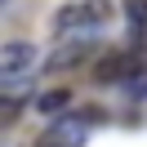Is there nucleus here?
<instances>
[{"mask_svg": "<svg viewBox=\"0 0 147 147\" xmlns=\"http://www.w3.org/2000/svg\"><path fill=\"white\" fill-rule=\"evenodd\" d=\"M89 125H94V116H67V120H58L40 143L45 147H80L85 134H89Z\"/></svg>", "mask_w": 147, "mask_h": 147, "instance_id": "f257e3e1", "label": "nucleus"}, {"mask_svg": "<svg viewBox=\"0 0 147 147\" xmlns=\"http://www.w3.org/2000/svg\"><path fill=\"white\" fill-rule=\"evenodd\" d=\"M31 63H36V49L27 40H13V45L0 49V76H22Z\"/></svg>", "mask_w": 147, "mask_h": 147, "instance_id": "f03ea898", "label": "nucleus"}, {"mask_svg": "<svg viewBox=\"0 0 147 147\" xmlns=\"http://www.w3.org/2000/svg\"><path fill=\"white\" fill-rule=\"evenodd\" d=\"M102 18H107V5H102V0H85L76 9L58 13V27H85V22H102Z\"/></svg>", "mask_w": 147, "mask_h": 147, "instance_id": "7ed1b4c3", "label": "nucleus"}, {"mask_svg": "<svg viewBox=\"0 0 147 147\" xmlns=\"http://www.w3.org/2000/svg\"><path fill=\"white\" fill-rule=\"evenodd\" d=\"M36 107H40V111H58V107H67V89H49V94H40Z\"/></svg>", "mask_w": 147, "mask_h": 147, "instance_id": "20e7f679", "label": "nucleus"}, {"mask_svg": "<svg viewBox=\"0 0 147 147\" xmlns=\"http://www.w3.org/2000/svg\"><path fill=\"white\" fill-rule=\"evenodd\" d=\"M129 22L138 31H147V0H129Z\"/></svg>", "mask_w": 147, "mask_h": 147, "instance_id": "39448f33", "label": "nucleus"}, {"mask_svg": "<svg viewBox=\"0 0 147 147\" xmlns=\"http://www.w3.org/2000/svg\"><path fill=\"white\" fill-rule=\"evenodd\" d=\"M134 94H147V71H143V80L134 85Z\"/></svg>", "mask_w": 147, "mask_h": 147, "instance_id": "423d86ee", "label": "nucleus"}]
</instances>
